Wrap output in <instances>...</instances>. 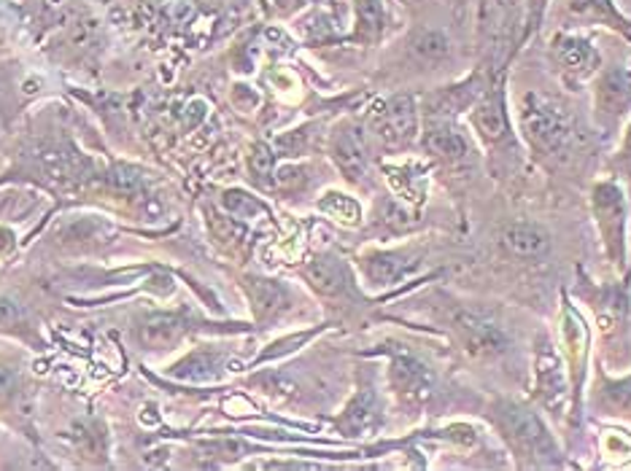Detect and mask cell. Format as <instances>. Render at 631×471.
Here are the masks:
<instances>
[{
	"instance_id": "cell-1",
	"label": "cell",
	"mask_w": 631,
	"mask_h": 471,
	"mask_svg": "<svg viewBox=\"0 0 631 471\" xmlns=\"http://www.w3.org/2000/svg\"><path fill=\"white\" fill-rule=\"evenodd\" d=\"M491 421H494L505 445L511 447L521 469H553L564 463L553 434L529 407L500 399L491 407Z\"/></svg>"
},
{
	"instance_id": "cell-2",
	"label": "cell",
	"mask_w": 631,
	"mask_h": 471,
	"mask_svg": "<svg viewBox=\"0 0 631 471\" xmlns=\"http://www.w3.org/2000/svg\"><path fill=\"white\" fill-rule=\"evenodd\" d=\"M524 0H483L478 14V44L489 68H500L524 46Z\"/></svg>"
},
{
	"instance_id": "cell-3",
	"label": "cell",
	"mask_w": 631,
	"mask_h": 471,
	"mask_svg": "<svg viewBox=\"0 0 631 471\" xmlns=\"http://www.w3.org/2000/svg\"><path fill=\"white\" fill-rule=\"evenodd\" d=\"M518 121L529 149L542 160H564L575 145L577 132L572 116L542 97H526Z\"/></svg>"
},
{
	"instance_id": "cell-4",
	"label": "cell",
	"mask_w": 631,
	"mask_h": 471,
	"mask_svg": "<svg viewBox=\"0 0 631 471\" xmlns=\"http://www.w3.org/2000/svg\"><path fill=\"white\" fill-rule=\"evenodd\" d=\"M470 125L478 132L480 143L491 151V156L507 154V151L518 149L515 132L511 125V114H507L505 101V75H496L483 95L470 106Z\"/></svg>"
},
{
	"instance_id": "cell-5",
	"label": "cell",
	"mask_w": 631,
	"mask_h": 471,
	"mask_svg": "<svg viewBox=\"0 0 631 471\" xmlns=\"http://www.w3.org/2000/svg\"><path fill=\"white\" fill-rule=\"evenodd\" d=\"M592 211L599 226L601 243H605V251L610 256L612 264L618 270L627 267V224H629V211H627V197H623L621 186L616 181L596 184L592 191Z\"/></svg>"
},
{
	"instance_id": "cell-6",
	"label": "cell",
	"mask_w": 631,
	"mask_h": 471,
	"mask_svg": "<svg viewBox=\"0 0 631 471\" xmlns=\"http://www.w3.org/2000/svg\"><path fill=\"white\" fill-rule=\"evenodd\" d=\"M566 372L561 358L556 356L553 345L548 337L537 340L535 356V399L546 407L551 415H561L566 404Z\"/></svg>"
},
{
	"instance_id": "cell-7",
	"label": "cell",
	"mask_w": 631,
	"mask_h": 471,
	"mask_svg": "<svg viewBox=\"0 0 631 471\" xmlns=\"http://www.w3.org/2000/svg\"><path fill=\"white\" fill-rule=\"evenodd\" d=\"M424 149L451 167H465L475 160V151L465 132L456 127V119L448 114H426Z\"/></svg>"
},
{
	"instance_id": "cell-8",
	"label": "cell",
	"mask_w": 631,
	"mask_h": 471,
	"mask_svg": "<svg viewBox=\"0 0 631 471\" xmlns=\"http://www.w3.org/2000/svg\"><path fill=\"white\" fill-rule=\"evenodd\" d=\"M551 60L566 79L583 81L599 68L601 57L592 38L581 36V33H559L551 40Z\"/></svg>"
},
{
	"instance_id": "cell-9",
	"label": "cell",
	"mask_w": 631,
	"mask_h": 471,
	"mask_svg": "<svg viewBox=\"0 0 631 471\" xmlns=\"http://www.w3.org/2000/svg\"><path fill=\"white\" fill-rule=\"evenodd\" d=\"M375 132L386 145H408L419 132V110L410 95H397L375 114Z\"/></svg>"
},
{
	"instance_id": "cell-10",
	"label": "cell",
	"mask_w": 631,
	"mask_h": 471,
	"mask_svg": "<svg viewBox=\"0 0 631 471\" xmlns=\"http://www.w3.org/2000/svg\"><path fill=\"white\" fill-rule=\"evenodd\" d=\"M456 323V334H459L461 345L470 356L478 358H491L500 356V353L507 351V334L496 327L489 318H480L475 313H456L454 316Z\"/></svg>"
},
{
	"instance_id": "cell-11",
	"label": "cell",
	"mask_w": 631,
	"mask_h": 471,
	"mask_svg": "<svg viewBox=\"0 0 631 471\" xmlns=\"http://www.w3.org/2000/svg\"><path fill=\"white\" fill-rule=\"evenodd\" d=\"M392 386L410 404H424L434 393V375L421 358L410 353H397L392 358Z\"/></svg>"
},
{
	"instance_id": "cell-12",
	"label": "cell",
	"mask_w": 631,
	"mask_h": 471,
	"mask_svg": "<svg viewBox=\"0 0 631 471\" xmlns=\"http://www.w3.org/2000/svg\"><path fill=\"white\" fill-rule=\"evenodd\" d=\"M332 160L349 181H362L367 173V145L359 127H340L332 138Z\"/></svg>"
},
{
	"instance_id": "cell-13",
	"label": "cell",
	"mask_w": 631,
	"mask_h": 471,
	"mask_svg": "<svg viewBox=\"0 0 631 471\" xmlns=\"http://www.w3.org/2000/svg\"><path fill=\"white\" fill-rule=\"evenodd\" d=\"M564 14L583 25H607L631 40V22L612 5V0H564Z\"/></svg>"
},
{
	"instance_id": "cell-14",
	"label": "cell",
	"mask_w": 631,
	"mask_h": 471,
	"mask_svg": "<svg viewBox=\"0 0 631 471\" xmlns=\"http://www.w3.org/2000/svg\"><path fill=\"white\" fill-rule=\"evenodd\" d=\"M596 108L605 119L616 121L631 110V71H607L596 84Z\"/></svg>"
},
{
	"instance_id": "cell-15",
	"label": "cell",
	"mask_w": 631,
	"mask_h": 471,
	"mask_svg": "<svg viewBox=\"0 0 631 471\" xmlns=\"http://www.w3.org/2000/svg\"><path fill=\"white\" fill-rule=\"evenodd\" d=\"M502 246L518 259H542V256L551 254V235L542 226L518 221V224H507L502 229Z\"/></svg>"
},
{
	"instance_id": "cell-16",
	"label": "cell",
	"mask_w": 631,
	"mask_h": 471,
	"mask_svg": "<svg viewBox=\"0 0 631 471\" xmlns=\"http://www.w3.org/2000/svg\"><path fill=\"white\" fill-rule=\"evenodd\" d=\"M564 345H566V364H570L572 386L575 393H581L583 377H586V356H588V334L583 327V318L564 305Z\"/></svg>"
},
{
	"instance_id": "cell-17",
	"label": "cell",
	"mask_w": 631,
	"mask_h": 471,
	"mask_svg": "<svg viewBox=\"0 0 631 471\" xmlns=\"http://www.w3.org/2000/svg\"><path fill=\"white\" fill-rule=\"evenodd\" d=\"M378 421H381L378 399H375V393L370 391V388H362V391L349 401V407H346L338 426H340V432L349 436H364V434L375 432Z\"/></svg>"
},
{
	"instance_id": "cell-18",
	"label": "cell",
	"mask_w": 631,
	"mask_h": 471,
	"mask_svg": "<svg viewBox=\"0 0 631 471\" xmlns=\"http://www.w3.org/2000/svg\"><path fill=\"white\" fill-rule=\"evenodd\" d=\"M413 270L416 261L405 254L381 251L367 259V278L375 283V286H392V283H399Z\"/></svg>"
},
{
	"instance_id": "cell-19",
	"label": "cell",
	"mask_w": 631,
	"mask_h": 471,
	"mask_svg": "<svg viewBox=\"0 0 631 471\" xmlns=\"http://www.w3.org/2000/svg\"><path fill=\"white\" fill-rule=\"evenodd\" d=\"M308 278L322 294H340L346 289V267L335 256H318L311 261Z\"/></svg>"
},
{
	"instance_id": "cell-20",
	"label": "cell",
	"mask_w": 631,
	"mask_h": 471,
	"mask_svg": "<svg viewBox=\"0 0 631 471\" xmlns=\"http://www.w3.org/2000/svg\"><path fill=\"white\" fill-rule=\"evenodd\" d=\"M248 291H252V302H254V313L259 318H270L273 313L287 307V289L276 281H252L248 283Z\"/></svg>"
},
{
	"instance_id": "cell-21",
	"label": "cell",
	"mask_w": 631,
	"mask_h": 471,
	"mask_svg": "<svg viewBox=\"0 0 631 471\" xmlns=\"http://www.w3.org/2000/svg\"><path fill=\"white\" fill-rule=\"evenodd\" d=\"M184 331V321L178 316H152L141 327V340L149 348H167L178 340Z\"/></svg>"
},
{
	"instance_id": "cell-22",
	"label": "cell",
	"mask_w": 631,
	"mask_h": 471,
	"mask_svg": "<svg viewBox=\"0 0 631 471\" xmlns=\"http://www.w3.org/2000/svg\"><path fill=\"white\" fill-rule=\"evenodd\" d=\"M384 33V5L381 0H357V38L378 40Z\"/></svg>"
},
{
	"instance_id": "cell-23",
	"label": "cell",
	"mask_w": 631,
	"mask_h": 471,
	"mask_svg": "<svg viewBox=\"0 0 631 471\" xmlns=\"http://www.w3.org/2000/svg\"><path fill=\"white\" fill-rule=\"evenodd\" d=\"M413 49L421 60L426 62H443L451 55V40L443 31H426L413 40Z\"/></svg>"
},
{
	"instance_id": "cell-24",
	"label": "cell",
	"mask_w": 631,
	"mask_h": 471,
	"mask_svg": "<svg viewBox=\"0 0 631 471\" xmlns=\"http://www.w3.org/2000/svg\"><path fill=\"white\" fill-rule=\"evenodd\" d=\"M318 208H322L327 216L343 221V224H359V219H362V208H359V202L351 200V197L340 195V191H329V195L318 202Z\"/></svg>"
},
{
	"instance_id": "cell-25",
	"label": "cell",
	"mask_w": 631,
	"mask_h": 471,
	"mask_svg": "<svg viewBox=\"0 0 631 471\" xmlns=\"http://www.w3.org/2000/svg\"><path fill=\"white\" fill-rule=\"evenodd\" d=\"M173 377H178V380H192V382H208L217 377V358L211 356H189L187 362H182L173 369Z\"/></svg>"
},
{
	"instance_id": "cell-26",
	"label": "cell",
	"mask_w": 631,
	"mask_h": 471,
	"mask_svg": "<svg viewBox=\"0 0 631 471\" xmlns=\"http://www.w3.org/2000/svg\"><path fill=\"white\" fill-rule=\"evenodd\" d=\"M224 205H227V211H233L235 216H241V219H252V216H257V213H265L262 202L243 195V191H227V195H224Z\"/></svg>"
},
{
	"instance_id": "cell-27",
	"label": "cell",
	"mask_w": 631,
	"mask_h": 471,
	"mask_svg": "<svg viewBox=\"0 0 631 471\" xmlns=\"http://www.w3.org/2000/svg\"><path fill=\"white\" fill-rule=\"evenodd\" d=\"M548 3L551 0H524V9H526V25H524V40H529L535 36L537 31H540L542 20H546V11H548Z\"/></svg>"
},
{
	"instance_id": "cell-28",
	"label": "cell",
	"mask_w": 631,
	"mask_h": 471,
	"mask_svg": "<svg viewBox=\"0 0 631 471\" xmlns=\"http://www.w3.org/2000/svg\"><path fill=\"white\" fill-rule=\"evenodd\" d=\"M273 151L268 149V145H254V154H252V173L254 178H259L262 184L270 181V173H273Z\"/></svg>"
},
{
	"instance_id": "cell-29",
	"label": "cell",
	"mask_w": 631,
	"mask_h": 471,
	"mask_svg": "<svg viewBox=\"0 0 631 471\" xmlns=\"http://www.w3.org/2000/svg\"><path fill=\"white\" fill-rule=\"evenodd\" d=\"M108 184L117 191H136L138 184H141V176H138L132 167H114L112 176H108Z\"/></svg>"
},
{
	"instance_id": "cell-30",
	"label": "cell",
	"mask_w": 631,
	"mask_h": 471,
	"mask_svg": "<svg viewBox=\"0 0 631 471\" xmlns=\"http://www.w3.org/2000/svg\"><path fill=\"white\" fill-rule=\"evenodd\" d=\"M22 321V307L16 302L0 296V327H14Z\"/></svg>"
},
{
	"instance_id": "cell-31",
	"label": "cell",
	"mask_w": 631,
	"mask_h": 471,
	"mask_svg": "<svg viewBox=\"0 0 631 471\" xmlns=\"http://www.w3.org/2000/svg\"><path fill=\"white\" fill-rule=\"evenodd\" d=\"M305 340H311V334H297V337H289V340H281V342H276V345H273V351L262 353V362H265V358H276V356H283V353H292L294 348H297V345H303Z\"/></svg>"
},
{
	"instance_id": "cell-32",
	"label": "cell",
	"mask_w": 631,
	"mask_h": 471,
	"mask_svg": "<svg viewBox=\"0 0 631 471\" xmlns=\"http://www.w3.org/2000/svg\"><path fill=\"white\" fill-rule=\"evenodd\" d=\"M618 167H623V173L631 178V127L627 132V141H623V149L618 151V160H616Z\"/></svg>"
},
{
	"instance_id": "cell-33",
	"label": "cell",
	"mask_w": 631,
	"mask_h": 471,
	"mask_svg": "<svg viewBox=\"0 0 631 471\" xmlns=\"http://www.w3.org/2000/svg\"><path fill=\"white\" fill-rule=\"evenodd\" d=\"M16 386V375L11 369H5V366H0V397H9L11 391H14Z\"/></svg>"
},
{
	"instance_id": "cell-34",
	"label": "cell",
	"mask_w": 631,
	"mask_h": 471,
	"mask_svg": "<svg viewBox=\"0 0 631 471\" xmlns=\"http://www.w3.org/2000/svg\"><path fill=\"white\" fill-rule=\"evenodd\" d=\"M202 116H206V103H202V101L189 103V106H187V121H189V125L195 127L202 119Z\"/></svg>"
}]
</instances>
